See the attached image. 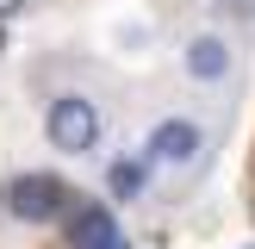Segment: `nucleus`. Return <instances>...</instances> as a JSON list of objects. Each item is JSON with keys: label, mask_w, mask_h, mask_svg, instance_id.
<instances>
[{"label": "nucleus", "mask_w": 255, "mask_h": 249, "mask_svg": "<svg viewBox=\"0 0 255 249\" xmlns=\"http://www.w3.org/2000/svg\"><path fill=\"white\" fill-rule=\"evenodd\" d=\"M69 243H75V249H106V243H119L112 212H106V206H81V212L69 218Z\"/></svg>", "instance_id": "obj_5"}, {"label": "nucleus", "mask_w": 255, "mask_h": 249, "mask_svg": "<svg viewBox=\"0 0 255 249\" xmlns=\"http://www.w3.org/2000/svg\"><path fill=\"white\" fill-rule=\"evenodd\" d=\"M62 206H69V187H62L56 174H19V181L6 187V212H12V218H25V224L56 218Z\"/></svg>", "instance_id": "obj_2"}, {"label": "nucleus", "mask_w": 255, "mask_h": 249, "mask_svg": "<svg viewBox=\"0 0 255 249\" xmlns=\"http://www.w3.org/2000/svg\"><path fill=\"white\" fill-rule=\"evenodd\" d=\"M137 187H143V162H112V193L137 199Z\"/></svg>", "instance_id": "obj_6"}, {"label": "nucleus", "mask_w": 255, "mask_h": 249, "mask_svg": "<svg viewBox=\"0 0 255 249\" xmlns=\"http://www.w3.org/2000/svg\"><path fill=\"white\" fill-rule=\"evenodd\" d=\"M0 44H6V37H0Z\"/></svg>", "instance_id": "obj_9"}, {"label": "nucleus", "mask_w": 255, "mask_h": 249, "mask_svg": "<svg viewBox=\"0 0 255 249\" xmlns=\"http://www.w3.org/2000/svg\"><path fill=\"white\" fill-rule=\"evenodd\" d=\"M106 249H131V243H125V237H119V243H106Z\"/></svg>", "instance_id": "obj_8"}, {"label": "nucleus", "mask_w": 255, "mask_h": 249, "mask_svg": "<svg viewBox=\"0 0 255 249\" xmlns=\"http://www.w3.org/2000/svg\"><path fill=\"white\" fill-rule=\"evenodd\" d=\"M199 149H206V137H199L193 119H162L149 131V162H162V168H187Z\"/></svg>", "instance_id": "obj_3"}, {"label": "nucleus", "mask_w": 255, "mask_h": 249, "mask_svg": "<svg viewBox=\"0 0 255 249\" xmlns=\"http://www.w3.org/2000/svg\"><path fill=\"white\" fill-rule=\"evenodd\" d=\"M44 137L62 149V156H87V149L100 143V106L81 94H56L44 112Z\"/></svg>", "instance_id": "obj_1"}, {"label": "nucleus", "mask_w": 255, "mask_h": 249, "mask_svg": "<svg viewBox=\"0 0 255 249\" xmlns=\"http://www.w3.org/2000/svg\"><path fill=\"white\" fill-rule=\"evenodd\" d=\"M25 6V0H0V19H12V12H19Z\"/></svg>", "instance_id": "obj_7"}, {"label": "nucleus", "mask_w": 255, "mask_h": 249, "mask_svg": "<svg viewBox=\"0 0 255 249\" xmlns=\"http://www.w3.org/2000/svg\"><path fill=\"white\" fill-rule=\"evenodd\" d=\"M187 75H193V81H224V75H231V44H224L218 31L187 37Z\"/></svg>", "instance_id": "obj_4"}]
</instances>
